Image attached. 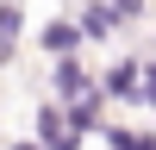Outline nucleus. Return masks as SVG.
I'll return each instance as SVG.
<instances>
[{
    "label": "nucleus",
    "instance_id": "2",
    "mask_svg": "<svg viewBox=\"0 0 156 150\" xmlns=\"http://www.w3.org/2000/svg\"><path fill=\"white\" fill-rule=\"evenodd\" d=\"M81 31H87V38H100V31H112V12H106V6H94V12H87V25H81Z\"/></svg>",
    "mask_w": 156,
    "mask_h": 150
},
{
    "label": "nucleus",
    "instance_id": "3",
    "mask_svg": "<svg viewBox=\"0 0 156 150\" xmlns=\"http://www.w3.org/2000/svg\"><path fill=\"white\" fill-rule=\"evenodd\" d=\"M75 31H81V25H56V31H44V44H50V50H69Z\"/></svg>",
    "mask_w": 156,
    "mask_h": 150
},
{
    "label": "nucleus",
    "instance_id": "4",
    "mask_svg": "<svg viewBox=\"0 0 156 150\" xmlns=\"http://www.w3.org/2000/svg\"><path fill=\"white\" fill-rule=\"evenodd\" d=\"M131 88H137V69H131V62H125V69H112V94H131Z\"/></svg>",
    "mask_w": 156,
    "mask_h": 150
},
{
    "label": "nucleus",
    "instance_id": "1",
    "mask_svg": "<svg viewBox=\"0 0 156 150\" xmlns=\"http://www.w3.org/2000/svg\"><path fill=\"white\" fill-rule=\"evenodd\" d=\"M56 88H62V94H81V69H75V62H62V69H56Z\"/></svg>",
    "mask_w": 156,
    "mask_h": 150
}]
</instances>
